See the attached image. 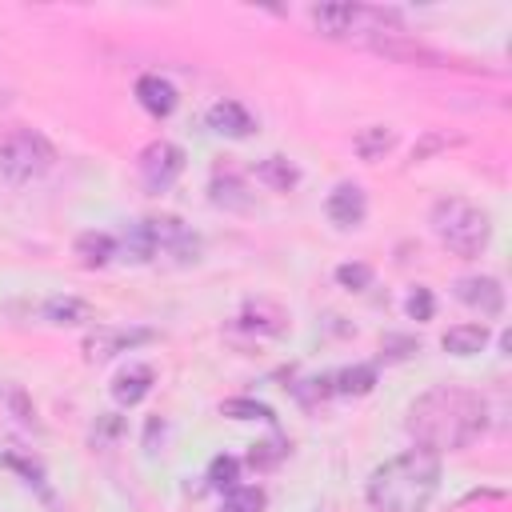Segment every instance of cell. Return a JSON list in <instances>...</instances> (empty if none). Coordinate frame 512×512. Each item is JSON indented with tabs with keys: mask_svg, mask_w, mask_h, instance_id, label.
Wrapping results in <instances>:
<instances>
[{
	"mask_svg": "<svg viewBox=\"0 0 512 512\" xmlns=\"http://www.w3.org/2000/svg\"><path fill=\"white\" fill-rule=\"evenodd\" d=\"M380 352H388L392 360H404L408 352H416V340H408V336H384L380 340Z\"/></svg>",
	"mask_w": 512,
	"mask_h": 512,
	"instance_id": "32",
	"label": "cell"
},
{
	"mask_svg": "<svg viewBox=\"0 0 512 512\" xmlns=\"http://www.w3.org/2000/svg\"><path fill=\"white\" fill-rule=\"evenodd\" d=\"M152 340H156V332H148V328H112V324H100V328H92L84 336V356L92 364H100V360H112V356L132 352L140 344H152Z\"/></svg>",
	"mask_w": 512,
	"mask_h": 512,
	"instance_id": "7",
	"label": "cell"
},
{
	"mask_svg": "<svg viewBox=\"0 0 512 512\" xmlns=\"http://www.w3.org/2000/svg\"><path fill=\"white\" fill-rule=\"evenodd\" d=\"M220 416H232V420H276V412L268 408V404H260V400H248V396H232V400H224L220 404Z\"/></svg>",
	"mask_w": 512,
	"mask_h": 512,
	"instance_id": "22",
	"label": "cell"
},
{
	"mask_svg": "<svg viewBox=\"0 0 512 512\" xmlns=\"http://www.w3.org/2000/svg\"><path fill=\"white\" fill-rule=\"evenodd\" d=\"M208 200L216 204V208H228V212H248L252 208V192L244 188V180L240 176H232V172H216L212 176V184H208Z\"/></svg>",
	"mask_w": 512,
	"mask_h": 512,
	"instance_id": "15",
	"label": "cell"
},
{
	"mask_svg": "<svg viewBox=\"0 0 512 512\" xmlns=\"http://www.w3.org/2000/svg\"><path fill=\"white\" fill-rule=\"evenodd\" d=\"M484 428H488V404L480 400V392L460 388V384L428 388L424 396L408 404V416H404V432L412 436V444L436 456L476 444Z\"/></svg>",
	"mask_w": 512,
	"mask_h": 512,
	"instance_id": "1",
	"label": "cell"
},
{
	"mask_svg": "<svg viewBox=\"0 0 512 512\" xmlns=\"http://www.w3.org/2000/svg\"><path fill=\"white\" fill-rule=\"evenodd\" d=\"M208 128L220 132V136H232V140H248L256 132V120H252V112L244 104L220 100V104L208 108Z\"/></svg>",
	"mask_w": 512,
	"mask_h": 512,
	"instance_id": "13",
	"label": "cell"
},
{
	"mask_svg": "<svg viewBox=\"0 0 512 512\" xmlns=\"http://www.w3.org/2000/svg\"><path fill=\"white\" fill-rule=\"evenodd\" d=\"M440 488V456L428 448H408L380 468H372L364 496L372 512H428Z\"/></svg>",
	"mask_w": 512,
	"mask_h": 512,
	"instance_id": "2",
	"label": "cell"
},
{
	"mask_svg": "<svg viewBox=\"0 0 512 512\" xmlns=\"http://www.w3.org/2000/svg\"><path fill=\"white\" fill-rule=\"evenodd\" d=\"M392 148H396V132H392L388 124H368V128H360V132L352 136V152H356L360 160H368V164L384 160Z\"/></svg>",
	"mask_w": 512,
	"mask_h": 512,
	"instance_id": "16",
	"label": "cell"
},
{
	"mask_svg": "<svg viewBox=\"0 0 512 512\" xmlns=\"http://www.w3.org/2000/svg\"><path fill=\"white\" fill-rule=\"evenodd\" d=\"M152 384H156L152 364H128V368H120L116 380H112V400H116L120 408H136V404L152 392Z\"/></svg>",
	"mask_w": 512,
	"mask_h": 512,
	"instance_id": "12",
	"label": "cell"
},
{
	"mask_svg": "<svg viewBox=\"0 0 512 512\" xmlns=\"http://www.w3.org/2000/svg\"><path fill=\"white\" fill-rule=\"evenodd\" d=\"M440 344H444V352H452V356H476V352H484V344H488V328H484V324H452V328L440 336Z\"/></svg>",
	"mask_w": 512,
	"mask_h": 512,
	"instance_id": "20",
	"label": "cell"
},
{
	"mask_svg": "<svg viewBox=\"0 0 512 512\" xmlns=\"http://www.w3.org/2000/svg\"><path fill=\"white\" fill-rule=\"evenodd\" d=\"M136 100H140V108H144L148 116L164 120V116H172V112H176L180 92L172 88V80H164V76L148 72V76H140V80H136Z\"/></svg>",
	"mask_w": 512,
	"mask_h": 512,
	"instance_id": "11",
	"label": "cell"
},
{
	"mask_svg": "<svg viewBox=\"0 0 512 512\" xmlns=\"http://www.w3.org/2000/svg\"><path fill=\"white\" fill-rule=\"evenodd\" d=\"M136 172H140V184L148 192H168L184 172V148L172 140H152L136 156Z\"/></svg>",
	"mask_w": 512,
	"mask_h": 512,
	"instance_id": "6",
	"label": "cell"
},
{
	"mask_svg": "<svg viewBox=\"0 0 512 512\" xmlns=\"http://www.w3.org/2000/svg\"><path fill=\"white\" fill-rule=\"evenodd\" d=\"M452 292H456L460 304L476 308L480 316H500L504 312V288H500L496 276H460L452 284Z\"/></svg>",
	"mask_w": 512,
	"mask_h": 512,
	"instance_id": "9",
	"label": "cell"
},
{
	"mask_svg": "<svg viewBox=\"0 0 512 512\" xmlns=\"http://www.w3.org/2000/svg\"><path fill=\"white\" fill-rule=\"evenodd\" d=\"M368 48H372L376 56L396 60V64H424V68H448V64H452L444 52H436V48H428V44L404 36V32H400V36H380V40H372Z\"/></svg>",
	"mask_w": 512,
	"mask_h": 512,
	"instance_id": "8",
	"label": "cell"
},
{
	"mask_svg": "<svg viewBox=\"0 0 512 512\" xmlns=\"http://www.w3.org/2000/svg\"><path fill=\"white\" fill-rule=\"evenodd\" d=\"M240 324L248 332H260V336H284L288 332V312L276 304V300H248L244 312H240Z\"/></svg>",
	"mask_w": 512,
	"mask_h": 512,
	"instance_id": "14",
	"label": "cell"
},
{
	"mask_svg": "<svg viewBox=\"0 0 512 512\" xmlns=\"http://www.w3.org/2000/svg\"><path fill=\"white\" fill-rule=\"evenodd\" d=\"M252 176H256L264 188H272V192H288V188L300 184V168H296L288 156H264V160L252 168Z\"/></svg>",
	"mask_w": 512,
	"mask_h": 512,
	"instance_id": "17",
	"label": "cell"
},
{
	"mask_svg": "<svg viewBox=\"0 0 512 512\" xmlns=\"http://www.w3.org/2000/svg\"><path fill=\"white\" fill-rule=\"evenodd\" d=\"M44 320H52V324H92L96 308L80 296H48L44 300Z\"/></svg>",
	"mask_w": 512,
	"mask_h": 512,
	"instance_id": "19",
	"label": "cell"
},
{
	"mask_svg": "<svg viewBox=\"0 0 512 512\" xmlns=\"http://www.w3.org/2000/svg\"><path fill=\"white\" fill-rule=\"evenodd\" d=\"M372 384H376L372 364H348V368L332 372V392H340V396H368Z\"/></svg>",
	"mask_w": 512,
	"mask_h": 512,
	"instance_id": "21",
	"label": "cell"
},
{
	"mask_svg": "<svg viewBox=\"0 0 512 512\" xmlns=\"http://www.w3.org/2000/svg\"><path fill=\"white\" fill-rule=\"evenodd\" d=\"M236 480H240V460H236V456H212V464H208V484L220 488V492H228V488H236Z\"/></svg>",
	"mask_w": 512,
	"mask_h": 512,
	"instance_id": "25",
	"label": "cell"
},
{
	"mask_svg": "<svg viewBox=\"0 0 512 512\" xmlns=\"http://www.w3.org/2000/svg\"><path fill=\"white\" fill-rule=\"evenodd\" d=\"M336 284L348 288V292H364V288L372 284V268L360 264V260H348V264L336 268Z\"/></svg>",
	"mask_w": 512,
	"mask_h": 512,
	"instance_id": "26",
	"label": "cell"
},
{
	"mask_svg": "<svg viewBox=\"0 0 512 512\" xmlns=\"http://www.w3.org/2000/svg\"><path fill=\"white\" fill-rule=\"evenodd\" d=\"M120 432H124V420L120 416H100L96 428H92V444H112Z\"/></svg>",
	"mask_w": 512,
	"mask_h": 512,
	"instance_id": "29",
	"label": "cell"
},
{
	"mask_svg": "<svg viewBox=\"0 0 512 512\" xmlns=\"http://www.w3.org/2000/svg\"><path fill=\"white\" fill-rule=\"evenodd\" d=\"M404 308H408V316H412V320H420V324H424V320H432L436 300H432V292H428L424 284H416V288L408 292V304H404Z\"/></svg>",
	"mask_w": 512,
	"mask_h": 512,
	"instance_id": "27",
	"label": "cell"
},
{
	"mask_svg": "<svg viewBox=\"0 0 512 512\" xmlns=\"http://www.w3.org/2000/svg\"><path fill=\"white\" fill-rule=\"evenodd\" d=\"M428 224H432L436 240H440L452 256H460V260H476V256L488 248V240H492V220H488V212H484L480 204L464 200V196H444V200H436Z\"/></svg>",
	"mask_w": 512,
	"mask_h": 512,
	"instance_id": "3",
	"label": "cell"
},
{
	"mask_svg": "<svg viewBox=\"0 0 512 512\" xmlns=\"http://www.w3.org/2000/svg\"><path fill=\"white\" fill-rule=\"evenodd\" d=\"M144 228L152 236V260H164V264H196L200 260V236L180 216H148Z\"/></svg>",
	"mask_w": 512,
	"mask_h": 512,
	"instance_id": "5",
	"label": "cell"
},
{
	"mask_svg": "<svg viewBox=\"0 0 512 512\" xmlns=\"http://www.w3.org/2000/svg\"><path fill=\"white\" fill-rule=\"evenodd\" d=\"M220 512H264V492L260 488H248V484H236V488L224 492Z\"/></svg>",
	"mask_w": 512,
	"mask_h": 512,
	"instance_id": "23",
	"label": "cell"
},
{
	"mask_svg": "<svg viewBox=\"0 0 512 512\" xmlns=\"http://www.w3.org/2000/svg\"><path fill=\"white\" fill-rule=\"evenodd\" d=\"M8 404H12V412H16V420H20V424H36V408L28 404L24 388H12V392H8Z\"/></svg>",
	"mask_w": 512,
	"mask_h": 512,
	"instance_id": "31",
	"label": "cell"
},
{
	"mask_svg": "<svg viewBox=\"0 0 512 512\" xmlns=\"http://www.w3.org/2000/svg\"><path fill=\"white\" fill-rule=\"evenodd\" d=\"M56 164V148L36 128H12L0 136V172L8 184H32Z\"/></svg>",
	"mask_w": 512,
	"mask_h": 512,
	"instance_id": "4",
	"label": "cell"
},
{
	"mask_svg": "<svg viewBox=\"0 0 512 512\" xmlns=\"http://www.w3.org/2000/svg\"><path fill=\"white\" fill-rule=\"evenodd\" d=\"M452 144H460V136H448V132L428 128V132L412 144V164H420V160H428V156H436V152H448Z\"/></svg>",
	"mask_w": 512,
	"mask_h": 512,
	"instance_id": "24",
	"label": "cell"
},
{
	"mask_svg": "<svg viewBox=\"0 0 512 512\" xmlns=\"http://www.w3.org/2000/svg\"><path fill=\"white\" fill-rule=\"evenodd\" d=\"M328 220L332 224H340V228H356V224H364V216H368V196H364V188L360 184H336L332 192H328Z\"/></svg>",
	"mask_w": 512,
	"mask_h": 512,
	"instance_id": "10",
	"label": "cell"
},
{
	"mask_svg": "<svg viewBox=\"0 0 512 512\" xmlns=\"http://www.w3.org/2000/svg\"><path fill=\"white\" fill-rule=\"evenodd\" d=\"M280 452H284V448H280V440H264V444H256V448H252V456H248V460H252V468H268V464H276V460H280Z\"/></svg>",
	"mask_w": 512,
	"mask_h": 512,
	"instance_id": "30",
	"label": "cell"
},
{
	"mask_svg": "<svg viewBox=\"0 0 512 512\" xmlns=\"http://www.w3.org/2000/svg\"><path fill=\"white\" fill-rule=\"evenodd\" d=\"M4 464H8V468H16V472H24V476H28V484L44 488V468H40L36 460H24V456H16V452H4Z\"/></svg>",
	"mask_w": 512,
	"mask_h": 512,
	"instance_id": "28",
	"label": "cell"
},
{
	"mask_svg": "<svg viewBox=\"0 0 512 512\" xmlns=\"http://www.w3.org/2000/svg\"><path fill=\"white\" fill-rule=\"evenodd\" d=\"M72 252H76V260L84 268H104L116 256V236H108V232H80Z\"/></svg>",
	"mask_w": 512,
	"mask_h": 512,
	"instance_id": "18",
	"label": "cell"
}]
</instances>
